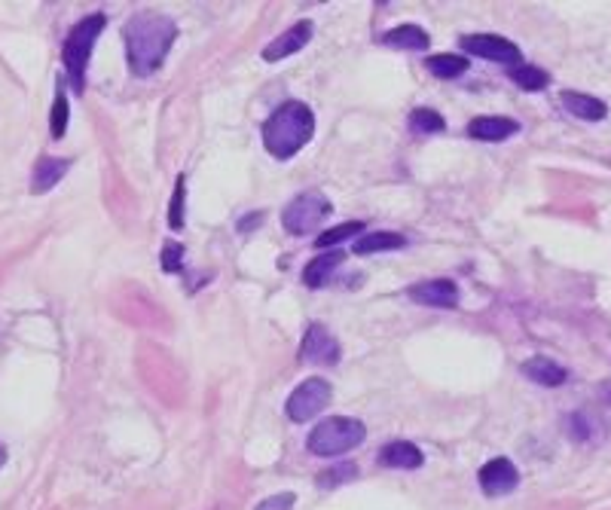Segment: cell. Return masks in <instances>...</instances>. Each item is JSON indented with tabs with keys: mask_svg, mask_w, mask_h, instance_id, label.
<instances>
[{
	"mask_svg": "<svg viewBox=\"0 0 611 510\" xmlns=\"http://www.w3.org/2000/svg\"><path fill=\"white\" fill-rule=\"evenodd\" d=\"M125 55H129V68L138 76H150L163 68L168 49L178 40V25L165 12L141 10L125 22Z\"/></svg>",
	"mask_w": 611,
	"mask_h": 510,
	"instance_id": "cell-1",
	"label": "cell"
},
{
	"mask_svg": "<svg viewBox=\"0 0 611 510\" xmlns=\"http://www.w3.org/2000/svg\"><path fill=\"white\" fill-rule=\"evenodd\" d=\"M315 135V114L303 101H285L263 123V144L276 159L297 156Z\"/></svg>",
	"mask_w": 611,
	"mask_h": 510,
	"instance_id": "cell-2",
	"label": "cell"
},
{
	"mask_svg": "<svg viewBox=\"0 0 611 510\" xmlns=\"http://www.w3.org/2000/svg\"><path fill=\"white\" fill-rule=\"evenodd\" d=\"M104 25H108L104 12H92V16L80 19V22L68 31L65 46H61V61H65V71H68V80H71L74 92H83V89H86L83 80H86L89 59H92L95 40L101 37Z\"/></svg>",
	"mask_w": 611,
	"mask_h": 510,
	"instance_id": "cell-3",
	"label": "cell"
},
{
	"mask_svg": "<svg viewBox=\"0 0 611 510\" xmlns=\"http://www.w3.org/2000/svg\"><path fill=\"white\" fill-rule=\"evenodd\" d=\"M364 437H367L364 422L349 418V416H330L325 422L315 425L312 434L306 440V446H309V452H315V456L330 458V456H346L349 450L364 443Z\"/></svg>",
	"mask_w": 611,
	"mask_h": 510,
	"instance_id": "cell-4",
	"label": "cell"
},
{
	"mask_svg": "<svg viewBox=\"0 0 611 510\" xmlns=\"http://www.w3.org/2000/svg\"><path fill=\"white\" fill-rule=\"evenodd\" d=\"M334 211L330 199L321 190H306L300 195H293L282 211V227L291 235H303L309 229H315L318 223H325L327 214Z\"/></svg>",
	"mask_w": 611,
	"mask_h": 510,
	"instance_id": "cell-5",
	"label": "cell"
},
{
	"mask_svg": "<svg viewBox=\"0 0 611 510\" xmlns=\"http://www.w3.org/2000/svg\"><path fill=\"white\" fill-rule=\"evenodd\" d=\"M330 394H334V388H330V382L321 379V376H312V379L300 382V386L293 388V394L287 397V407H285L287 418H291V422H312V418L330 403Z\"/></svg>",
	"mask_w": 611,
	"mask_h": 510,
	"instance_id": "cell-6",
	"label": "cell"
},
{
	"mask_svg": "<svg viewBox=\"0 0 611 510\" xmlns=\"http://www.w3.org/2000/svg\"><path fill=\"white\" fill-rule=\"evenodd\" d=\"M342 358V348L340 339L327 331L325 324H309V331L303 333V342H300V361L312 367H334L340 364Z\"/></svg>",
	"mask_w": 611,
	"mask_h": 510,
	"instance_id": "cell-7",
	"label": "cell"
},
{
	"mask_svg": "<svg viewBox=\"0 0 611 510\" xmlns=\"http://www.w3.org/2000/svg\"><path fill=\"white\" fill-rule=\"evenodd\" d=\"M459 46L468 55H477V59H486V61H502V65H517L519 55H523L514 40L495 37V34H465L459 40Z\"/></svg>",
	"mask_w": 611,
	"mask_h": 510,
	"instance_id": "cell-8",
	"label": "cell"
},
{
	"mask_svg": "<svg viewBox=\"0 0 611 510\" xmlns=\"http://www.w3.org/2000/svg\"><path fill=\"white\" fill-rule=\"evenodd\" d=\"M406 297L419 306H431V309H455L459 306V288L453 278H431V282L410 284Z\"/></svg>",
	"mask_w": 611,
	"mask_h": 510,
	"instance_id": "cell-9",
	"label": "cell"
},
{
	"mask_svg": "<svg viewBox=\"0 0 611 510\" xmlns=\"http://www.w3.org/2000/svg\"><path fill=\"white\" fill-rule=\"evenodd\" d=\"M517 486H519V471L511 458H489V462L480 467V489L489 495V498L511 495Z\"/></svg>",
	"mask_w": 611,
	"mask_h": 510,
	"instance_id": "cell-10",
	"label": "cell"
},
{
	"mask_svg": "<svg viewBox=\"0 0 611 510\" xmlns=\"http://www.w3.org/2000/svg\"><path fill=\"white\" fill-rule=\"evenodd\" d=\"M312 31H315V25L309 22V19L306 22H297L293 28H287V31L278 34L272 44L263 46V61H269L272 65V61H282V59H287V55L300 52V49L312 40Z\"/></svg>",
	"mask_w": 611,
	"mask_h": 510,
	"instance_id": "cell-11",
	"label": "cell"
},
{
	"mask_svg": "<svg viewBox=\"0 0 611 510\" xmlns=\"http://www.w3.org/2000/svg\"><path fill=\"white\" fill-rule=\"evenodd\" d=\"M519 131V123L511 116H477L468 123V135L477 141H508Z\"/></svg>",
	"mask_w": 611,
	"mask_h": 510,
	"instance_id": "cell-12",
	"label": "cell"
},
{
	"mask_svg": "<svg viewBox=\"0 0 611 510\" xmlns=\"http://www.w3.org/2000/svg\"><path fill=\"white\" fill-rule=\"evenodd\" d=\"M379 465L382 467H398V471H416L425 465V456L419 446L406 443V440H391L379 452Z\"/></svg>",
	"mask_w": 611,
	"mask_h": 510,
	"instance_id": "cell-13",
	"label": "cell"
},
{
	"mask_svg": "<svg viewBox=\"0 0 611 510\" xmlns=\"http://www.w3.org/2000/svg\"><path fill=\"white\" fill-rule=\"evenodd\" d=\"M523 376L526 379H532V382H538V386H544V388H559V386H566L568 382V370L563 364H557V361H551V358H529V361H523Z\"/></svg>",
	"mask_w": 611,
	"mask_h": 510,
	"instance_id": "cell-14",
	"label": "cell"
},
{
	"mask_svg": "<svg viewBox=\"0 0 611 510\" xmlns=\"http://www.w3.org/2000/svg\"><path fill=\"white\" fill-rule=\"evenodd\" d=\"M346 263V251H321L315 260L306 263L303 269V284L306 288H325L336 269Z\"/></svg>",
	"mask_w": 611,
	"mask_h": 510,
	"instance_id": "cell-15",
	"label": "cell"
},
{
	"mask_svg": "<svg viewBox=\"0 0 611 510\" xmlns=\"http://www.w3.org/2000/svg\"><path fill=\"white\" fill-rule=\"evenodd\" d=\"M559 101L566 104L568 114L578 116V120H587V123H599V120H606V114H608L606 101H599L596 95H587V92H575V89H563Z\"/></svg>",
	"mask_w": 611,
	"mask_h": 510,
	"instance_id": "cell-16",
	"label": "cell"
},
{
	"mask_svg": "<svg viewBox=\"0 0 611 510\" xmlns=\"http://www.w3.org/2000/svg\"><path fill=\"white\" fill-rule=\"evenodd\" d=\"M71 169V159H55V156H40L31 171V193H49L55 184Z\"/></svg>",
	"mask_w": 611,
	"mask_h": 510,
	"instance_id": "cell-17",
	"label": "cell"
},
{
	"mask_svg": "<svg viewBox=\"0 0 611 510\" xmlns=\"http://www.w3.org/2000/svg\"><path fill=\"white\" fill-rule=\"evenodd\" d=\"M382 44L389 49H404V52H425L431 46V37L419 25H398L385 34Z\"/></svg>",
	"mask_w": 611,
	"mask_h": 510,
	"instance_id": "cell-18",
	"label": "cell"
},
{
	"mask_svg": "<svg viewBox=\"0 0 611 510\" xmlns=\"http://www.w3.org/2000/svg\"><path fill=\"white\" fill-rule=\"evenodd\" d=\"M406 239L400 233H385V229H379V233H364L361 239L355 242V254L367 257V254H379V251H398L404 248Z\"/></svg>",
	"mask_w": 611,
	"mask_h": 510,
	"instance_id": "cell-19",
	"label": "cell"
},
{
	"mask_svg": "<svg viewBox=\"0 0 611 510\" xmlns=\"http://www.w3.org/2000/svg\"><path fill=\"white\" fill-rule=\"evenodd\" d=\"M425 65H428V71L438 76V80H455V76H462V74L468 71V59H465V55H453V52L431 55Z\"/></svg>",
	"mask_w": 611,
	"mask_h": 510,
	"instance_id": "cell-20",
	"label": "cell"
},
{
	"mask_svg": "<svg viewBox=\"0 0 611 510\" xmlns=\"http://www.w3.org/2000/svg\"><path fill=\"white\" fill-rule=\"evenodd\" d=\"M364 227H367V223L364 220H346V223H340V227H330V229H325V233L318 235V239H315V248H321V251H334L336 244L340 242H346V239H355V235H361L364 233Z\"/></svg>",
	"mask_w": 611,
	"mask_h": 510,
	"instance_id": "cell-21",
	"label": "cell"
},
{
	"mask_svg": "<svg viewBox=\"0 0 611 510\" xmlns=\"http://www.w3.org/2000/svg\"><path fill=\"white\" fill-rule=\"evenodd\" d=\"M508 76L517 83L519 89H526V92H541V89L551 83V74L541 71V68H535V65H517V68H511Z\"/></svg>",
	"mask_w": 611,
	"mask_h": 510,
	"instance_id": "cell-22",
	"label": "cell"
},
{
	"mask_svg": "<svg viewBox=\"0 0 611 510\" xmlns=\"http://www.w3.org/2000/svg\"><path fill=\"white\" fill-rule=\"evenodd\" d=\"M168 227L184 229L187 227V174H178L172 193V205H168Z\"/></svg>",
	"mask_w": 611,
	"mask_h": 510,
	"instance_id": "cell-23",
	"label": "cell"
},
{
	"mask_svg": "<svg viewBox=\"0 0 611 510\" xmlns=\"http://www.w3.org/2000/svg\"><path fill=\"white\" fill-rule=\"evenodd\" d=\"M68 120H71V104H68V98H65V89L59 86L55 101H52V114H49V135H52L55 141H61V138H65Z\"/></svg>",
	"mask_w": 611,
	"mask_h": 510,
	"instance_id": "cell-24",
	"label": "cell"
},
{
	"mask_svg": "<svg viewBox=\"0 0 611 510\" xmlns=\"http://www.w3.org/2000/svg\"><path fill=\"white\" fill-rule=\"evenodd\" d=\"M410 129L419 131V135H440L446 129V120L431 108H416L410 114Z\"/></svg>",
	"mask_w": 611,
	"mask_h": 510,
	"instance_id": "cell-25",
	"label": "cell"
},
{
	"mask_svg": "<svg viewBox=\"0 0 611 510\" xmlns=\"http://www.w3.org/2000/svg\"><path fill=\"white\" fill-rule=\"evenodd\" d=\"M355 477H358V465L342 462V465L330 467V471H325V474H318V489L342 486V483H349V480H355Z\"/></svg>",
	"mask_w": 611,
	"mask_h": 510,
	"instance_id": "cell-26",
	"label": "cell"
},
{
	"mask_svg": "<svg viewBox=\"0 0 611 510\" xmlns=\"http://www.w3.org/2000/svg\"><path fill=\"white\" fill-rule=\"evenodd\" d=\"M181 267H184V244L165 242V248H163V269L165 272H178Z\"/></svg>",
	"mask_w": 611,
	"mask_h": 510,
	"instance_id": "cell-27",
	"label": "cell"
},
{
	"mask_svg": "<svg viewBox=\"0 0 611 510\" xmlns=\"http://www.w3.org/2000/svg\"><path fill=\"white\" fill-rule=\"evenodd\" d=\"M293 492H278V495H269V498H263L254 510H291L293 507Z\"/></svg>",
	"mask_w": 611,
	"mask_h": 510,
	"instance_id": "cell-28",
	"label": "cell"
},
{
	"mask_svg": "<svg viewBox=\"0 0 611 510\" xmlns=\"http://www.w3.org/2000/svg\"><path fill=\"white\" fill-rule=\"evenodd\" d=\"M260 220H263V211H254V214H248V218L238 220V229H242V233H251L254 223H260Z\"/></svg>",
	"mask_w": 611,
	"mask_h": 510,
	"instance_id": "cell-29",
	"label": "cell"
},
{
	"mask_svg": "<svg viewBox=\"0 0 611 510\" xmlns=\"http://www.w3.org/2000/svg\"><path fill=\"white\" fill-rule=\"evenodd\" d=\"M575 422L578 425H572V437H578V440H587V425H584V416H572Z\"/></svg>",
	"mask_w": 611,
	"mask_h": 510,
	"instance_id": "cell-30",
	"label": "cell"
},
{
	"mask_svg": "<svg viewBox=\"0 0 611 510\" xmlns=\"http://www.w3.org/2000/svg\"><path fill=\"white\" fill-rule=\"evenodd\" d=\"M4 465H6V446L0 443V467H4Z\"/></svg>",
	"mask_w": 611,
	"mask_h": 510,
	"instance_id": "cell-31",
	"label": "cell"
}]
</instances>
